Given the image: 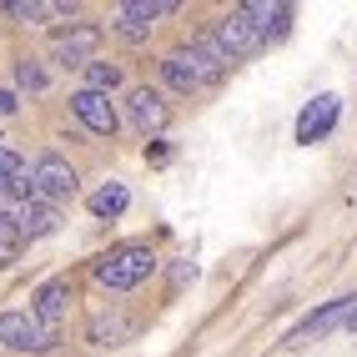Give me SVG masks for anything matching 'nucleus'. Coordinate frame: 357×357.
<instances>
[{
	"mask_svg": "<svg viewBox=\"0 0 357 357\" xmlns=\"http://www.w3.org/2000/svg\"><path fill=\"white\" fill-rule=\"evenodd\" d=\"M15 81L26 86V91H45V70H40L36 61H20V66H15Z\"/></svg>",
	"mask_w": 357,
	"mask_h": 357,
	"instance_id": "412c9836",
	"label": "nucleus"
},
{
	"mask_svg": "<svg viewBox=\"0 0 357 357\" xmlns=\"http://www.w3.org/2000/svg\"><path fill=\"white\" fill-rule=\"evenodd\" d=\"M357 297H332V302H322L312 317H302L292 332H287V347H307V342H317V337H327V332H337L342 322H352L357 317V307H352Z\"/></svg>",
	"mask_w": 357,
	"mask_h": 357,
	"instance_id": "7ed1b4c3",
	"label": "nucleus"
},
{
	"mask_svg": "<svg viewBox=\"0 0 357 357\" xmlns=\"http://www.w3.org/2000/svg\"><path fill=\"white\" fill-rule=\"evenodd\" d=\"M15 111V91H0V116H10Z\"/></svg>",
	"mask_w": 357,
	"mask_h": 357,
	"instance_id": "5701e85b",
	"label": "nucleus"
},
{
	"mask_svg": "<svg viewBox=\"0 0 357 357\" xmlns=\"http://www.w3.org/2000/svg\"><path fill=\"white\" fill-rule=\"evenodd\" d=\"M96 51H101V26H86V20H76L70 31H56V40H51V56L66 70H86L96 61Z\"/></svg>",
	"mask_w": 357,
	"mask_h": 357,
	"instance_id": "20e7f679",
	"label": "nucleus"
},
{
	"mask_svg": "<svg viewBox=\"0 0 357 357\" xmlns=\"http://www.w3.org/2000/svg\"><path fill=\"white\" fill-rule=\"evenodd\" d=\"M26 231H20V211H0V267H10Z\"/></svg>",
	"mask_w": 357,
	"mask_h": 357,
	"instance_id": "f3484780",
	"label": "nucleus"
},
{
	"mask_svg": "<svg viewBox=\"0 0 357 357\" xmlns=\"http://www.w3.org/2000/svg\"><path fill=\"white\" fill-rule=\"evenodd\" d=\"M151 272H156V257H151V247H141V242L116 247V252H106V257L96 261L101 287H111V292H131V287H141Z\"/></svg>",
	"mask_w": 357,
	"mask_h": 357,
	"instance_id": "f257e3e1",
	"label": "nucleus"
},
{
	"mask_svg": "<svg viewBox=\"0 0 357 357\" xmlns=\"http://www.w3.org/2000/svg\"><path fill=\"white\" fill-rule=\"evenodd\" d=\"M81 192V181L76 172H70V161L56 156V151H45L36 166H31V202H66V197H76Z\"/></svg>",
	"mask_w": 357,
	"mask_h": 357,
	"instance_id": "f03ea898",
	"label": "nucleus"
},
{
	"mask_svg": "<svg viewBox=\"0 0 357 357\" xmlns=\"http://www.w3.org/2000/svg\"><path fill=\"white\" fill-rule=\"evenodd\" d=\"M352 327H357V317H352Z\"/></svg>",
	"mask_w": 357,
	"mask_h": 357,
	"instance_id": "b1692460",
	"label": "nucleus"
},
{
	"mask_svg": "<svg viewBox=\"0 0 357 357\" xmlns=\"http://www.w3.org/2000/svg\"><path fill=\"white\" fill-rule=\"evenodd\" d=\"M161 76H166V86H172V91H181V96H192V91L211 86V70H206V61H202L197 45H176V51L161 61Z\"/></svg>",
	"mask_w": 357,
	"mask_h": 357,
	"instance_id": "39448f33",
	"label": "nucleus"
},
{
	"mask_svg": "<svg viewBox=\"0 0 357 357\" xmlns=\"http://www.w3.org/2000/svg\"><path fill=\"white\" fill-rule=\"evenodd\" d=\"M61 227V211L51 202H26L20 206V231H26V242H36V236H51Z\"/></svg>",
	"mask_w": 357,
	"mask_h": 357,
	"instance_id": "4468645a",
	"label": "nucleus"
},
{
	"mask_svg": "<svg viewBox=\"0 0 357 357\" xmlns=\"http://www.w3.org/2000/svg\"><path fill=\"white\" fill-rule=\"evenodd\" d=\"M0 342L15 352H45L56 337L36 322V312H0Z\"/></svg>",
	"mask_w": 357,
	"mask_h": 357,
	"instance_id": "6e6552de",
	"label": "nucleus"
},
{
	"mask_svg": "<svg viewBox=\"0 0 357 357\" xmlns=\"http://www.w3.org/2000/svg\"><path fill=\"white\" fill-rule=\"evenodd\" d=\"M31 312H36V322H40V327L56 337L61 312H66V282H45V287L36 292V307H31Z\"/></svg>",
	"mask_w": 357,
	"mask_h": 357,
	"instance_id": "ddd939ff",
	"label": "nucleus"
},
{
	"mask_svg": "<svg viewBox=\"0 0 357 357\" xmlns=\"http://www.w3.org/2000/svg\"><path fill=\"white\" fill-rule=\"evenodd\" d=\"M126 206H131V192H126V186H121V181H106V186H101V192H96V197H91V211H96V217H101V222H111V217H121V211H126Z\"/></svg>",
	"mask_w": 357,
	"mask_h": 357,
	"instance_id": "2eb2a0df",
	"label": "nucleus"
},
{
	"mask_svg": "<svg viewBox=\"0 0 357 357\" xmlns=\"http://www.w3.org/2000/svg\"><path fill=\"white\" fill-rule=\"evenodd\" d=\"M70 111L81 116V126L86 131H96V136H116V126H121V116H116V106H111V96H101V91H76L70 96Z\"/></svg>",
	"mask_w": 357,
	"mask_h": 357,
	"instance_id": "9d476101",
	"label": "nucleus"
},
{
	"mask_svg": "<svg viewBox=\"0 0 357 357\" xmlns=\"http://www.w3.org/2000/svg\"><path fill=\"white\" fill-rule=\"evenodd\" d=\"M337 116H342V96H332V91L312 96V101L302 106V116H297V141H302V146H312V141H327L332 126H337Z\"/></svg>",
	"mask_w": 357,
	"mask_h": 357,
	"instance_id": "423d86ee",
	"label": "nucleus"
},
{
	"mask_svg": "<svg viewBox=\"0 0 357 357\" xmlns=\"http://www.w3.org/2000/svg\"><path fill=\"white\" fill-rule=\"evenodd\" d=\"M126 111H131V121H136V131H161L166 121H172V111H166V101L156 96L151 86H136L131 96H126Z\"/></svg>",
	"mask_w": 357,
	"mask_h": 357,
	"instance_id": "f8f14e48",
	"label": "nucleus"
},
{
	"mask_svg": "<svg viewBox=\"0 0 357 357\" xmlns=\"http://www.w3.org/2000/svg\"><path fill=\"white\" fill-rule=\"evenodd\" d=\"M247 20H252V31L261 40H282L292 31V6H267V0H247V6H236Z\"/></svg>",
	"mask_w": 357,
	"mask_h": 357,
	"instance_id": "9b49d317",
	"label": "nucleus"
},
{
	"mask_svg": "<svg viewBox=\"0 0 357 357\" xmlns=\"http://www.w3.org/2000/svg\"><path fill=\"white\" fill-rule=\"evenodd\" d=\"M91 337H96V342H106V347H116V342L126 337V322H121V317H111V322H106V317H96V327H91Z\"/></svg>",
	"mask_w": 357,
	"mask_h": 357,
	"instance_id": "6ab92c4d",
	"label": "nucleus"
},
{
	"mask_svg": "<svg viewBox=\"0 0 357 357\" xmlns=\"http://www.w3.org/2000/svg\"><path fill=\"white\" fill-rule=\"evenodd\" d=\"M0 176L6 181H26V161H20L15 151H6V146H0Z\"/></svg>",
	"mask_w": 357,
	"mask_h": 357,
	"instance_id": "4be33fe9",
	"label": "nucleus"
},
{
	"mask_svg": "<svg viewBox=\"0 0 357 357\" xmlns=\"http://www.w3.org/2000/svg\"><path fill=\"white\" fill-rule=\"evenodd\" d=\"M116 86H121V66H111V61H91L86 66V91H101L106 96V91H116Z\"/></svg>",
	"mask_w": 357,
	"mask_h": 357,
	"instance_id": "a211bd4d",
	"label": "nucleus"
},
{
	"mask_svg": "<svg viewBox=\"0 0 357 357\" xmlns=\"http://www.w3.org/2000/svg\"><path fill=\"white\" fill-rule=\"evenodd\" d=\"M192 45L202 51V61H206V70H211V86H217V81L227 76V66H231V56L222 51V40L211 36V31H206V36H192Z\"/></svg>",
	"mask_w": 357,
	"mask_h": 357,
	"instance_id": "dca6fc26",
	"label": "nucleus"
},
{
	"mask_svg": "<svg viewBox=\"0 0 357 357\" xmlns=\"http://www.w3.org/2000/svg\"><path fill=\"white\" fill-rule=\"evenodd\" d=\"M6 15L10 20H40L45 6H40V0H6Z\"/></svg>",
	"mask_w": 357,
	"mask_h": 357,
	"instance_id": "aec40b11",
	"label": "nucleus"
},
{
	"mask_svg": "<svg viewBox=\"0 0 357 357\" xmlns=\"http://www.w3.org/2000/svg\"><path fill=\"white\" fill-rule=\"evenodd\" d=\"M172 10H176V0H121V6H116V31H121L126 40H146L151 20L172 15Z\"/></svg>",
	"mask_w": 357,
	"mask_h": 357,
	"instance_id": "0eeeda50",
	"label": "nucleus"
},
{
	"mask_svg": "<svg viewBox=\"0 0 357 357\" xmlns=\"http://www.w3.org/2000/svg\"><path fill=\"white\" fill-rule=\"evenodd\" d=\"M211 36L222 40V51H227L231 61H252V56L261 51V45H267V40H261V36L252 31V20H247L242 10H227V15L217 20V31H211Z\"/></svg>",
	"mask_w": 357,
	"mask_h": 357,
	"instance_id": "1a4fd4ad",
	"label": "nucleus"
}]
</instances>
